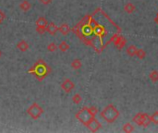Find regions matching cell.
<instances>
[{
	"mask_svg": "<svg viewBox=\"0 0 158 133\" xmlns=\"http://www.w3.org/2000/svg\"><path fill=\"white\" fill-rule=\"evenodd\" d=\"M51 68L43 59H38L33 67L28 70V73H33L35 78L39 81H42L44 78L48 76V74L51 73Z\"/></svg>",
	"mask_w": 158,
	"mask_h": 133,
	"instance_id": "cell-1",
	"label": "cell"
},
{
	"mask_svg": "<svg viewBox=\"0 0 158 133\" xmlns=\"http://www.w3.org/2000/svg\"><path fill=\"white\" fill-rule=\"evenodd\" d=\"M100 116L106 122L113 123L119 117V111L113 105H108L101 111Z\"/></svg>",
	"mask_w": 158,
	"mask_h": 133,
	"instance_id": "cell-2",
	"label": "cell"
},
{
	"mask_svg": "<svg viewBox=\"0 0 158 133\" xmlns=\"http://www.w3.org/2000/svg\"><path fill=\"white\" fill-rule=\"evenodd\" d=\"M75 117H76V118H77L81 123H82L84 126H86V125L89 123V121H90L93 118H94V117L92 116V114L90 113L88 107H86V106H84L83 108H81V109L76 114Z\"/></svg>",
	"mask_w": 158,
	"mask_h": 133,
	"instance_id": "cell-3",
	"label": "cell"
},
{
	"mask_svg": "<svg viewBox=\"0 0 158 133\" xmlns=\"http://www.w3.org/2000/svg\"><path fill=\"white\" fill-rule=\"evenodd\" d=\"M132 121L138 126H142L144 128L148 127L151 123L150 116L147 113H138L137 115L134 116V118H132Z\"/></svg>",
	"mask_w": 158,
	"mask_h": 133,
	"instance_id": "cell-4",
	"label": "cell"
},
{
	"mask_svg": "<svg viewBox=\"0 0 158 133\" xmlns=\"http://www.w3.org/2000/svg\"><path fill=\"white\" fill-rule=\"evenodd\" d=\"M44 113V109L37 104L33 103L27 110V114L32 118V119H38Z\"/></svg>",
	"mask_w": 158,
	"mask_h": 133,
	"instance_id": "cell-5",
	"label": "cell"
},
{
	"mask_svg": "<svg viewBox=\"0 0 158 133\" xmlns=\"http://www.w3.org/2000/svg\"><path fill=\"white\" fill-rule=\"evenodd\" d=\"M85 127H87L88 129H89V131H91L92 132H96V131H98L101 128H102V124L95 118V117L94 118H93L90 121H89V123L85 126Z\"/></svg>",
	"mask_w": 158,
	"mask_h": 133,
	"instance_id": "cell-6",
	"label": "cell"
},
{
	"mask_svg": "<svg viewBox=\"0 0 158 133\" xmlns=\"http://www.w3.org/2000/svg\"><path fill=\"white\" fill-rule=\"evenodd\" d=\"M61 88L64 90L65 93L69 94L70 92H72V90H74L75 84H74V82H73L70 79H66V80L61 83Z\"/></svg>",
	"mask_w": 158,
	"mask_h": 133,
	"instance_id": "cell-7",
	"label": "cell"
},
{
	"mask_svg": "<svg viewBox=\"0 0 158 133\" xmlns=\"http://www.w3.org/2000/svg\"><path fill=\"white\" fill-rule=\"evenodd\" d=\"M46 31H47L50 35H56V33L58 31V27H57L54 22L48 23L47 26H46Z\"/></svg>",
	"mask_w": 158,
	"mask_h": 133,
	"instance_id": "cell-8",
	"label": "cell"
},
{
	"mask_svg": "<svg viewBox=\"0 0 158 133\" xmlns=\"http://www.w3.org/2000/svg\"><path fill=\"white\" fill-rule=\"evenodd\" d=\"M126 43H127L126 39H125L124 37L120 36V37H118V38L116 39V41H115V46H116L118 49L121 50V49L126 45Z\"/></svg>",
	"mask_w": 158,
	"mask_h": 133,
	"instance_id": "cell-9",
	"label": "cell"
},
{
	"mask_svg": "<svg viewBox=\"0 0 158 133\" xmlns=\"http://www.w3.org/2000/svg\"><path fill=\"white\" fill-rule=\"evenodd\" d=\"M17 48L21 52H26L29 49V44L26 41L21 40L17 44Z\"/></svg>",
	"mask_w": 158,
	"mask_h": 133,
	"instance_id": "cell-10",
	"label": "cell"
},
{
	"mask_svg": "<svg viewBox=\"0 0 158 133\" xmlns=\"http://www.w3.org/2000/svg\"><path fill=\"white\" fill-rule=\"evenodd\" d=\"M19 8H20L22 11L26 12V11H29V10L31 8V3H30L29 1L24 0V1H22V2L19 4Z\"/></svg>",
	"mask_w": 158,
	"mask_h": 133,
	"instance_id": "cell-11",
	"label": "cell"
},
{
	"mask_svg": "<svg viewBox=\"0 0 158 133\" xmlns=\"http://www.w3.org/2000/svg\"><path fill=\"white\" fill-rule=\"evenodd\" d=\"M58 31L63 34V35H68L70 31V28L67 23H63L60 25V27L58 28Z\"/></svg>",
	"mask_w": 158,
	"mask_h": 133,
	"instance_id": "cell-12",
	"label": "cell"
},
{
	"mask_svg": "<svg viewBox=\"0 0 158 133\" xmlns=\"http://www.w3.org/2000/svg\"><path fill=\"white\" fill-rule=\"evenodd\" d=\"M137 50H138V49H137V47H136L135 45L131 44V45H130V46H128V47H127L126 52H127V55H128L129 56L132 57V56H136Z\"/></svg>",
	"mask_w": 158,
	"mask_h": 133,
	"instance_id": "cell-13",
	"label": "cell"
},
{
	"mask_svg": "<svg viewBox=\"0 0 158 133\" xmlns=\"http://www.w3.org/2000/svg\"><path fill=\"white\" fill-rule=\"evenodd\" d=\"M135 9H136V6H135L131 2L127 3V4L125 5V6H124V10H125L127 13H129V14L133 13V12L135 11Z\"/></svg>",
	"mask_w": 158,
	"mask_h": 133,
	"instance_id": "cell-14",
	"label": "cell"
},
{
	"mask_svg": "<svg viewBox=\"0 0 158 133\" xmlns=\"http://www.w3.org/2000/svg\"><path fill=\"white\" fill-rule=\"evenodd\" d=\"M81 66H82V63H81V61L80 59H78V58L74 59V60L71 62V68H72L73 69H75V70L80 69L81 68Z\"/></svg>",
	"mask_w": 158,
	"mask_h": 133,
	"instance_id": "cell-15",
	"label": "cell"
},
{
	"mask_svg": "<svg viewBox=\"0 0 158 133\" xmlns=\"http://www.w3.org/2000/svg\"><path fill=\"white\" fill-rule=\"evenodd\" d=\"M123 131L126 133L133 132L134 131V127L130 122H128V123L124 124V126H123Z\"/></svg>",
	"mask_w": 158,
	"mask_h": 133,
	"instance_id": "cell-16",
	"label": "cell"
},
{
	"mask_svg": "<svg viewBox=\"0 0 158 133\" xmlns=\"http://www.w3.org/2000/svg\"><path fill=\"white\" fill-rule=\"evenodd\" d=\"M48 24V21L44 17H40L37 20H36V26H44L46 27Z\"/></svg>",
	"mask_w": 158,
	"mask_h": 133,
	"instance_id": "cell-17",
	"label": "cell"
},
{
	"mask_svg": "<svg viewBox=\"0 0 158 133\" xmlns=\"http://www.w3.org/2000/svg\"><path fill=\"white\" fill-rule=\"evenodd\" d=\"M57 47L59 48L60 51H62V52H67V51L69 49V44L67 42L63 41V42H61V43L59 44V45H58Z\"/></svg>",
	"mask_w": 158,
	"mask_h": 133,
	"instance_id": "cell-18",
	"label": "cell"
},
{
	"mask_svg": "<svg viewBox=\"0 0 158 133\" xmlns=\"http://www.w3.org/2000/svg\"><path fill=\"white\" fill-rule=\"evenodd\" d=\"M149 78L153 82H157L158 81V71L157 70H153L149 74Z\"/></svg>",
	"mask_w": 158,
	"mask_h": 133,
	"instance_id": "cell-19",
	"label": "cell"
},
{
	"mask_svg": "<svg viewBox=\"0 0 158 133\" xmlns=\"http://www.w3.org/2000/svg\"><path fill=\"white\" fill-rule=\"evenodd\" d=\"M136 56H137V57L139 59H144L145 56H146V52L143 49H138L137 53H136Z\"/></svg>",
	"mask_w": 158,
	"mask_h": 133,
	"instance_id": "cell-20",
	"label": "cell"
},
{
	"mask_svg": "<svg viewBox=\"0 0 158 133\" xmlns=\"http://www.w3.org/2000/svg\"><path fill=\"white\" fill-rule=\"evenodd\" d=\"M81 100H82V98H81V94H74L73 97H72V102H73L74 104H76V105H79V104L81 102Z\"/></svg>",
	"mask_w": 158,
	"mask_h": 133,
	"instance_id": "cell-21",
	"label": "cell"
},
{
	"mask_svg": "<svg viewBox=\"0 0 158 133\" xmlns=\"http://www.w3.org/2000/svg\"><path fill=\"white\" fill-rule=\"evenodd\" d=\"M150 119L151 122H153L156 125H158V111H156L152 116H150Z\"/></svg>",
	"mask_w": 158,
	"mask_h": 133,
	"instance_id": "cell-22",
	"label": "cell"
},
{
	"mask_svg": "<svg viewBox=\"0 0 158 133\" xmlns=\"http://www.w3.org/2000/svg\"><path fill=\"white\" fill-rule=\"evenodd\" d=\"M57 49V45L55 43H51L47 45V50L49 52H55Z\"/></svg>",
	"mask_w": 158,
	"mask_h": 133,
	"instance_id": "cell-23",
	"label": "cell"
},
{
	"mask_svg": "<svg viewBox=\"0 0 158 133\" xmlns=\"http://www.w3.org/2000/svg\"><path fill=\"white\" fill-rule=\"evenodd\" d=\"M36 31L39 34H44L46 31V27H44V26H36Z\"/></svg>",
	"mask_w": 158,
	"mask_h": 133,
	"instance_id": "cell-24",
	"label": "cell"
},
{
	"mask_svg": "<svg viewBox=\"0 0 158 133\" xmlns=\"http://www.w3.org/2000/svg\"><path fill=\"white\" fill-rule=\"evenodd\" d=\"M88 109H89V111H90V113L92 114V116H93V117H95V116L97 115V113H98V109H97L95 106L88 107Z\"/></svg>",
	"mask_w": 158,
	"mask_h": 133,
	"instance_id": "cell-25",
	"label": "cell"
},
{
	"mask_svg": "<svg viewBox=\"0 0 158 133\" xmlns=\"http://www.w3.org/2000/svg\"><path fill=\"white\" fill-rule=\"evenodd\" d=\"M43 5H49L51 2H52V0H39Z\"/></svg>",
	"mask_w": 158,
	"mask_h": 133,
	"instance_id": "cell-26",
	"label": "cell"
},
{
	"mask_svg": "<svg viewBox=\"0 0 158 133\" xmlns=\"http://www.w3.org/2000/svg\"><path fill=\"white\" fill-rule=\"evenodd\" d=\"M4 18H5V15L0 11V23H1V21L3 20V19H4Z\"/></svg>",
	"mask_w": 158,
	"mask_h": 133,
	"instance_id": "cell-27",
	"label": "cell"
},
{
	"mask_svg": "<svg viewBox=\"0 0 158 133\" xmlns=\"http://www.w3.org/2000/svg\"><path fill=\"white\" fill-rule=\"evenodd\" d=\"M1 56H2V53H1V51H0V57H1Z\"/></svg>",
	"mask_w": 158,
	"mask_h": 133,
	"instance_id": "cell-28",
	"label": "cell"
}]
</instances>
